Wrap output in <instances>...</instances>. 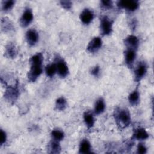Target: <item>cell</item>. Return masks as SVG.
Segmentation results:
<instances>
[{
	"mask_svg": "<svg viewBox=\"0 0 154 154\" xmlns=\"http://www.w3.org/2000/svg\"><path fill=\"white\" fill-rule=\"evenodd\" d=\"M43 61V55L41 52H38L31 57L29 60L31 67L28 73V79L29 82H35L42 73Z\"/></svg>",
	"mask_w": 154,
	"mask_h": 154,
	"instance_id": "obj_1",
	"label": "cell"
},
{
	"mask_svg": "<svg viewBox=\"0 0 154 154\" xmlns=\"http://www.w3.org/2000/svg\"><path fill=\"white\" fill-rule=\"evenodd\" d=\"M114 117L117 125L121 129L126 128L131 124V114L126 108H116L114 110Z\"/></svg>",
	"mask_w": 154,
	"mask_h": 154,
	"instance_id": "obj_2",
	"label": "cell"
},
{
	"mask_svg": "<svg viewBox=\"0 0 154 154\" xmlns=\"http://www.w3.org/2000/svg\"><path fill=\"white\" fill-rule=\"evenodd\" d=\"M19 96V89L17 82L14 85L8 86L4 93L5 99L10 103L13 104Z\"/></svg>",
	"mask_w": 154,
	"mask_h": 154,
	"instance_id": "obj_3",
	"label": "cell"
},
{
	"mask_svg": "<svg viewBox=\"0 0 154 154\" xmlns=\"http://www.w3.org/2000/svg\"><path fill=\"white\" fill-rule=\"evenodd\" d=\"M55 63L57 67V73L60 78H64L68 76L69 73V67L63 58L57 55L55 57Z\"/></svg>",
	"mask_w": 154,
	"mask_h": 154,
	"instance_id": "obj_4",
	"label": "cell"
},
{
	"mask_svg": "<svg viewBox=\"0 0 154 154\" xmlns=\"http://www.w3.org/2000/svg\"><path fill=\"white\" fill-rule=\"evenodd\" d=\"M113 22L107 16H102L100 17V31L102 35H108L112 31Z\"/></svg>",
	"mask_w": 154,
	"mask_h": 154,
	"instance_id": "obj_5",
	"label": "cell"
},
{
	"mask_svg": "<svg viewBox=\"0 0 154 154\" xmlns=\"http://www.w3.org/2000/svg\"><path fill=\"white\" fill-rule=\"evenodd\" d=\"M139 2L135 0H122L119 1L117 3L120 9H124L128 11H134L139 7Z\"/></svg>",
	"mask_w": 154,
	"mask_h": 154,
	"instance_id": "obj_6",
	"label": "cell"
},
{
	"mask_svg": "<svg viewBox=\"0 0 154 154\" xmlns=\"http://www.w3.org/2000/svg\"><path fill=\"white\" fill-rule=\"evenodd\" d=\"M34 19L32 10L29 7H26L21 16L19 20L20 26L22 28H26L32 22Z\"/></svg>",
	"mask_w": 154,
	"mask_h": 154,
	"instance_id": "obj_7",
	"label": "cell"
},
{
	"mask_svg": "<svg viewBox=\"0 0 154 154\" xmlns=\"http://www.w3.org/2000/svg\"><path fill=\"white\" fill-rule=\"evenodd\" d=\"M147 72V66L144 61L139 62L135 71L134 77L136 82H140L146 75Z\"/></svg>",
	"mask_w": 154,
	"mask_h": 154,
	"instance_id": "obj_8",
	"label": "cell"
},
{
	"mask_svg": "<svg viewBox=\"0 0 154 154\" xmlns=\"http://www.w3.org/2000/svg\"><path fill=\"white\" fill-rule=\"evenodd\" d=\"M102 46V40L99 37L93 38L87 46V50L90 53L97 52Z\"/></svg>",
	"mask_w": 154,
	"mask_h": 154,
	"instance_id": "obj_9",
	"label": "cell"
},
{
	"mask_svg": "<svg viewBox=\"0 0 154 154\" xmlns=\"http://www.w3.org/2000/svg\"><path fill=\"white\" fill-rule=\"evenodd\" d=\"M139 39L134 35H129L124 40V44L126 49H131L137 51L139 46Z\"/></svg>",
	"mask_w": 154,
	"mask_h": 154,
	"instance_id": "obj_10",
	"label": "cell"
},
{
	"mask_svg": "<svg viewBox=\"0 0 154 154\" xmlns=\"http://www.w3.org/2000/svg\"><path fill=\"white\" fill-rule=\"evenodd\" d=\"M25 38L27 43L31 46H34L37 44L39 39V35L37 31L34 29L28 30L25 34Z\"/></svg>",
	"mask_w": 154,
	"mask_h": 154,
	"instance_id": "obj_11",
	"label": "cell"
},
{
	"mask_svg": "<svg viewBox=\"0 0 154 154\" xmlns=\"http://www.w3.org/2000/svg\"><path fill=\"white\" fill-rule=\"evenodd\" d=\"M94 18V13L92 10L88 8L84 9L80 15L79 19L81 22L85 25L90 24Z\"/></svg>",
	"mask_w": 154,
	"mask_h": 154,
	"instance_id": "obj_12",
	"label": "cell"
},
{
	"mask_svg": "<svg viewBox=\"0 0 154 154\" xmlns=\"http://www.w3.org/2000/svg\"><path fill=\"white\" fill-rule=\"evenodd\" d=\"M136 51L131 49H126L125 51V61L129 68H132L133 66L136 57Z\"/></svg>",
	"mask_w": 154,
	"mask_h": 154,
	"instance_id": "obj_13",
	"label": "cell"
},
{
	"mask_svg": "<svg viewBox=\"0 0 154 154\" xmlns=\"http://www.w3.org/2000/svg\"><path fill=\"white\" fill-rule=\"evenodd\" d=\"M17 55V50L16 46L13 43H9L5 46L4 55L10 59L16 58Z\"/></svg>",
	"mask_w": 154,
	"mask_h": 154,
	"instance_id": "obj_14",
	"label": "cell"
},
{
	"mask_svg": "<svg viewBox=\"0 0 154 154\" xmlns=\"http://www.w3.org/2000/svg\"><path fill=\"white\" fill-rule=\"evenodd\" d=\"M149 135L147 132L144 128H138L134 132L132 138L137 140H144L149 138Z\"/></svg>",
	"mask_w": 154,
	"mask_h": 154,
	"instance_id": "obj_15",
	"label": "cell"
},
{
	"mask_svg": "<svg viewBox=\"0 0 154 154\" xmlns=\"http://www.w3.org/2000/svg\"><path fill=\"white\" fill-rule=\"evenodd\" d=\"M91 153V147L89 141L87 139L82 140L79 144V153L89 154Z\"/></svg>",
	"mask_w": 154,
	"mask_h": 154,
	"instance_id": "obj_16",
	"label": "cell"
},
{
	"mask_svg": "<svg viewBox=\"0 0 154 154\" xmlns=\"http://www.w3.org/2000/svg\"><path fill=\"white\" fill-rule=\"evenodd\" d=\"M1 29L4 32H11L14 30V27L11 21L7 17H4L1 19Z\"/></svg>",
	"mask_w": 154,
	"mask_h": 154,
	"instance_id": "obj_17",
	"label": "cell"
},
{
	"mask_svg": "<svg viewBox=\"0 0 154 154\" xmlns=\"http://www.w3.org/2000/svg\"><path fill=\"white\" fill-rule=\"evenodd\" d=\"M105 109V100L102 97L99 98L94 105V112L95 114L99 115L102 114Z\"/></svg>",
	"mask_w": 154,
	"mask_h": 154,
	"instance_id": "obj_18",
	"label": "cell"
},
{
	"mask_svg": "<svg viewBox=\"0 0 154 154\" xmlns=\"http://www.w3.org/2000/svg\"><path fill=\"white\" fill-rule=\"evenodd\" d=\"M84 121L88 129L93 127L94 124V118L93 114L90 111H85L83 114Z\"/></svg>",
	"mask_w": 154,
	"mask_h": 154,
	"instance_id": "obj_19",
	"label": "cell"
},
{
	"mask_svg": "<svg viewBox=\"0 0 154 154\" xmlns=\"http://www.w3.org/2000/svg\"><path fill=\"white\" fill-rule=\"evenodd\" d=\"M129 103L132 106H136L140 101V93L137 89L134 90L128 96Z\"/></svg>",
	"mask_w": 154,
	"mask_h": 154,
	"instance_id": "obj_20",
	"label": "cell"
},
{
	"mask_svg": "<svg viewBox=\"0 0 154 154\" xmlns=\"http://www.w3.org/2000/svg\"><path fill=\"white\" fill-rule=\"evenodd\" d=\"M61 147L59 141L53 140L48 144V152L50 153H60L61 152Z\"/></svg>",
	"mask_w": 154,
	"mask_h": 154,
	"instance_id": "obj_21",
	"label": "cell"
},
{
	"mask_svg": "<svg viewBox=\"0 0 154 154\" xmlns=\"http://www.w3.org/2000/svg\"><path fill=\"white\" fill-rule=\"evenodd\" d=\"M51 135L53 140L57 141L59 142L63 140L64 138V133L63 132V131L58 129L52 130Z\"/></svg>",
	"mask_w": 154,
	"mask_h": 154,
	"instance_id": "obj_22",
	"label": "cell"
},
{
	"mask_svg": "<svg viewBox=\"0 0 154 154\" xmlns=\"http://www.w3.org/2000/svg\"><path fill=\"white\" fill-rule=\"evenodd\" d=\"M67 107V100L64 97H58L55 101V108L58 111H64Z\"/></svg>",
	"mask_w": 154,
	"mask_h": 154,
	"instance_id": "obj_23",
	"label": "cell"
},
{
	"mask_svg": "<svg viewBox=\"0 0 154 154\" xmlns=\"http://www.w3.org/2000/svg\"><path fill=\"white\" fill-rule=\"evenodd\" d=\"M45 73L47 76L49 78L53 77L57 73V67L55 63L49 64L45 67Z\"/></svg>",
	"mask_w": 154,
	"mask_h": 154,
	"instance_id": "obj_24",
	"label": "cell"
},
{
	"mask_svg": "<svg viewBox=\"0 0 154 154\" xmlns=\"http://www.w3.org/2000/svg\"><path fill=\"white\" fill-rule=\"evenodd\" d=\"M14 4H15V1L13 0H7V1H2V4H1L2 10L5 12L11 10L13 8Z\"/></svg>",
	"mask_w": 154,
	"mask_h": 154,
	"instance_id": "obj_25",
	"label": "cell"
},
{
	"mask_svg": "<svg viewBox=\"0 0 154 154\" xmlns=\"http://www.w3.org/2000/svg\"><path fill=\"white\" fill-rule=\"evenodd\" d=\"M100 4L101 8L106 10L111 9L113 7V2L112 1H101Z\"/></svg>",
	"mask_w": 154,
	"mask_h": 154,
	"instance_id": "obj_26",
	"label": "cell"
},
{
	"mask_svg": "<svg viewBox=\"0 0 154 154\" xmlns=\"http://www.w3.org/2000/svg\"><path fill=\"white\" fill-rule=\"evenodd\" d=\"M137 153L139 154H145L147 153V147L142 143H140L137 146Z\"/></svg>",
	"mask_w": 154,
	"mask_h": 154,
	"instance_id": "obj_27",
	"label": "cell"
},
{
	"mask_svg": "<svg viewBox=\"0 0 154 154\" xmlns=\"http://www.w3.org/2000/svg\"><path fill=\"white\" fill-rule=\"evenodd\" d=\"M60 5L66 10H70L72 7V2L70 1H61Z\"/></svg>",
	"mask_w": 154,
	"mask_h": 154,
	"instance_id": "obj_28",
	"label": "cell"
},
{
	"mask_svg": "<svg viewBox=\"0 0 154 154\" xmlns=\"http://www.w3.org/2000/svg\"><path fill=\"white\" fill-rule=\"evenodd\" d=\"M91 74L95 77H98L100 74V67L98 66H94L91 70Z\"/></svg>",
	"mask_w": 154,
	"mask_h": 154,
	"instance_id": "obj_29",
	"label": "cell"
},
{
	"mask_svg": "<svg viewBox=\"0 0 154 154\" xmlns=\"http://www.w3.org/2000/svg\"><path fill=\"white\" fill-rule=\"evenodd\" d=\"M7 140V134L5 131H4L2 129H1V141L0 144L1 146H2Z\"/></svg>",
	"mask_w": 154,
	"mask_h": 154,
	"instance_id": "obj_30",
	"label": "cell"
}]
</instances>
